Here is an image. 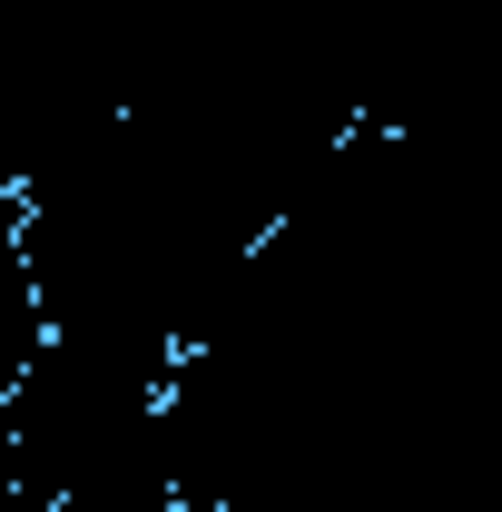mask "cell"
<instances>
[{
    "label": "cell",
    "mask_w": 502,
    "mask_h": 512,
    "mask_svg": "<svg viewBox=\"0 0 502 512\" xmlns=\"http://www.w3.org/2000/svg\"><path fill=\"white\" fill-rule=\"evenodd\" d=\"M178 355H138L99 335H50L10 384V434L40 512H188L168 444Z\"/></svg>",
    "instance_id": "cell-1"
},
{
    "label": "cell",
    "mask_w": 502,
    "mask_h": 512,
    "mask_svg": "<svg viewBox=\"0 0 502 512\" xmlns=\"http://www.w3.org/2000/svg\"><path fill=\"white\" fill-rule=\"evenodd\" d=\"M40 345H50V306H40V276H30V207L0 188V394L30 375Z\"/></svg>",
    "instance_id": "cell-2"
},
{
    "label": "cell",
    "mask_w": 502,
    "mask_h": 512,
    "mask_svg": "<svg viewBox=\"0 0 502 512\" xmlns=\"http://www.w3.org/2000/svg\"><path fill=\"white\" fill-rule=\"evenodd\" d=\"M0 512H40L30 473H20V434H10V394H0Z\"/></svg>",
    "instance_id": "cell-3"
}]
</instances>
